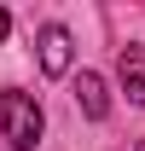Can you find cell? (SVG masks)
<instances>
[{"label":"cell","mask_w":145,"mask_h":151,"mask_svg":"<svg viewBox=\"0 0 145 151\" xmlns=\"http://www.w3.org/2000/svg\"><path fill=\"white\" fill-rule=\"evenodd\" d=\"M41 128H47V116H41V105H35L29 93H18V87L0 93V139H6V145L29 151V145L41 139Z\"/></svg>","instance_id":"6da1fadb"},{"label":"cell","mask_w":145,"mask_h":151,"mask_svg":"<svg viewBox=\"0 0 145 151\" xmlns=\"http://www.w3.org/2000/svg\"><path fill=\"white\" fill-rule=\"evenodd\" d=\"M41 70H47V76H64V70H70V29H58V23L41 29Z\"/></svg>","instance_id":"7a4b0ae2"},{"label":"cell","mask_w":145,"mask_h":151,"mask_svg":"<svg viewBox=\"0 0 145 151\" xmlns=\"http://www.w3.org/2000/svg\"><path fill=\"white\" fill-rule=\"evenodd\" d=\"M75 105H81V111H87L93 122H99V116L110 111V99H105V81H99L93 70H81V81H75Z\"/></svg>","instance_id":"3957f363"},{"label":"cell","mask_w":145,"mask_h":151,"mask_svg":"<svg viewBox=\"0 0 145 151\" xmlns=\"http://www.w3.org/2000/svg\"><path fill=\"white\" fill-rule=\"evenodd\" d=\"M122 87L145 105V41L139 47H122Z\"/></svg>","instance_id":"277c9868"},{"label":"cell","mask_w":145,"mask_h":151,"mask_svg":"<svg viewBox=\"0 0 145 151\" xmlns=\"http://www.w3.org/2000/svg\"><path fill=\"white\" fill-rule=\"evenodd\" d=\"M6 29H12V18H6V12H0V41H6Z\"/></svg>","instance_id":"5b68a950"},{"label":"cell","mask_w":145,"mask_h":151,"mask_svg":"<svg viewBox=\"0 0 145 151\" xmlns=\"http://www.w3.org/2000/svg\"><path fill=\"white\" fill-rule=\"evenodd\" d=\"M134 151H145V139H139V145H134Z\"/></svg>","instance_id":"8992f818"}]
</instances>
